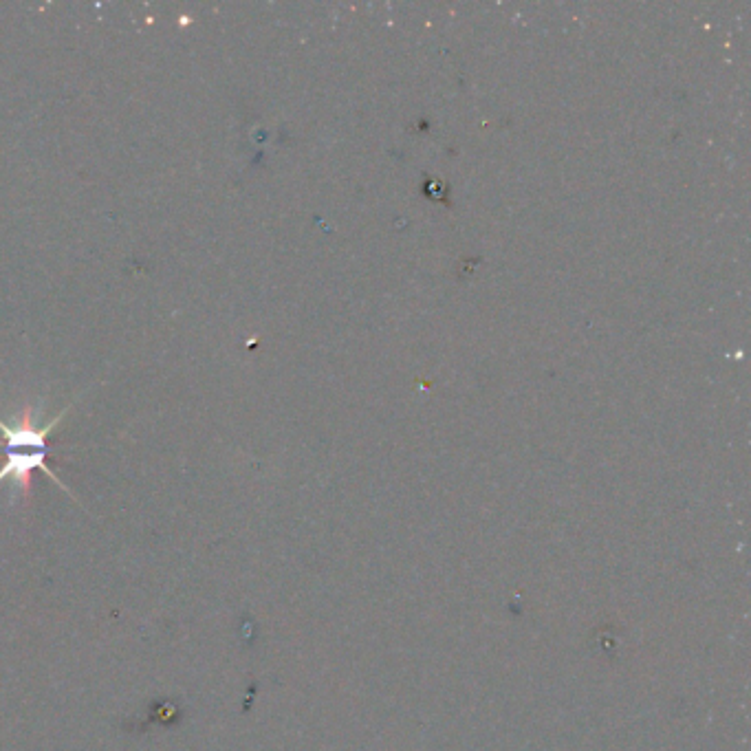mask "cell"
I'll return each mask as SVG.
<instances>
[{
    "label": "cell",
    "instance_id": "1",
    "mask_svg": "<svg viewBox=\"0 0 751 751\" xmlns=\"http://www.w3.org/2000/svg\"><path fill=\"white\" fill-rule=\"evenodd\" d=\"M71 408L73 404L64 408L58 417H53L47 426H38L31 406H25L14 423L0 421V437H3L5 448V463L0 467V483L12 481L14 492L23 498H29L31 487H34V472L40 470L73 498L71 489L60 481L56 472H51L47 467V456L51 452L49 434L60 426V421L67 417Z\"/></svg>",
    "mask_w": 751,
    "mask_h": 751
}]
</instances>
